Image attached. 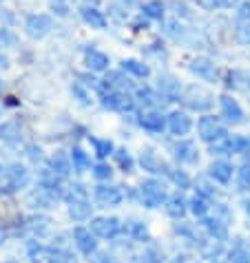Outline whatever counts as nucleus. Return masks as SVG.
<instances>
[{
	"mask_svg": "<svg viewBox=\"0 0 250 263\" xmlns=\"http://www.w3.org/2000/svg\"><path fill=\"white\" fill-rule=\"evenodd\" d=\"M95 201L100 203V206H117V203H122L124 199V193L120 191L117 186H106V184H100L95 186Z\"/></svg>",
	"mask_w": 250,
	"mask_h": 263,
	"instance_id": "9",
	"label": "nucleus"
},
{
	"mask_svg": "<svg viewBox=\"0 0 250 263\" xmlns=\"http://www.w3.org/2000/svg\"><path fill=\"white\" fill-rule=\"evenodd\" d=\"M219 102H222V115L228 122H233V124H241V122H244V111H241V106H239L237 100L230 98V96H222V98H219Z\"/></svg>",
	"mask_w": 250,
	"mask_h": 263,
	"instance_id": "16",
	"label": "nucleus"
},
{
	"mask_svg": "<svg viewBox=\"0 0 250 263\" xmlns=\"http://www.w3.org/2000/svg\"><path fill=\"white\" fill-rule=\"evenodd\" d=\"M182 100L186 102V106L193 108V111H206V108L212 106L210 93H206L202 86H190V89H186V93H184Z\"/></svg>",
	"mask_w": 250,
	"mask_h": 263,
	"instance_id": "6",
	"label": "nucleus"
},
{
	"mask_svg": "<svg viewBox=\"0 0 250 263\" xmlns=\"http://www.w3.org/2000/svg\"><path fill=\"white\" fill-rule=\"evenodd\" d=\"M47 263H78V261H76V254L64 250V248H49Z\"/></svg>",
	"mask_w": 250,
	"mask_h": 263,
	"instance_id": "25",
	"label": "nucleus"
},
{
	"mask_svg": "<svg viewBox=\"0 0 250 263\" xmlns=\"http://www.w3.org/2000/svg\"><path fill=\"white\" fill-rule=\"evenodd\" d=\"M13 42H16V35H13L9 29H0V47L13 45Z\"/></svg>",
	"mask_w": 250,
	"mask_h": 263,
	"instance_id": "47",
	"label": "nucleus"
},
{
	"mask_svg": "<svg viewBox=\"0 0 250 263\" xmlns=\"http://www.w3.org/2000/svg\"><path fill=\"white\" fill-rule=\"evenodd\" d=\"M166 126H168V130H171L173 135H186L190 128H193V120L188 118L184 111H173L171 115L166 118Z\"/></svg>",
	"mask_w": 250,
	"mask_h": 263,
	"instance_id": "12",
	"label": "nucleus"
},
{
	"mask_svg": "<svg viewBox=\"0 0 250 263\" xmlns=\"http://www.w3.org/2000/svg\"><path fill=\"white\" fill-rule=\"evenodd\" d=\"M228 263H250V252L244 248H233L228 254Z\"/></svg>",
	"mask_w": 250,
	"mask_h": 263,
	"instance_id": "38",
	"label": "nucleus"
},
{
	"mask_svg": "<svg viewBox=\"0 0 250 263\" xmlns=\"http://www.w3.org/2000/svg\"><path fill=\"white\" fill-rule=\"evenodd\" d=\"M62 177H58V175L51 171V168H45V171L40 173V188L42 191H47L49 195H53L56 199H60V197H64V191H62V184H60Z\"/></svg>",
	"mask_w": 250,
	"mask_h": 263,
	"instance_id": "14",
	"label": "nucleus"
},
{
	"mask_svg": "<svg viewBox=\"0 0 250 263\" xmlns=\"http://www.w3.org/2000/svg\"><path fill=\"white\" fill-rule=\"evenodd\" d=\"M226 221H222L217 215L215 219H210V217H202V228L208 232V235L212 239H219V241H226L228 239V228H226Z\"/></svg>",
	"mask_w": 250,
	"mask_h": 263,
	"instance_id": "17",
	"label": "nucleus"
},
{
	"mask_svg": "<svg viewBox=\"0 0 250 263\" xmlns=\"http://www.w3.org/2000/svg\"><path fill=\"white\" fill-rule=\"evenodd\" d=\"M188 210H190V213H193L195 217H206V213H208V210H210V201H208V197H204V195H200V193H197L195 197H193V199H190L188 201Z\"/></svg>",
	"mask_w": 250,
	"mask_h": 263,
	"instance_id": "26",
	"label": "nucleus"
},
{
	"mask_svg": "<svg viewBox=\"0 0 250 263\" xmlns=\"http://www.w3.org/2000/svg\"><path fill=\"white\" fill-rule=\"evenodd\" d=\"M168 177H171V181L177 188H188L190 186V177L184 171H173L171 168V173H168Z\"/></svg>",
	"mask_w": 250,
	"mask_h": 263,
	"instance_id": "37",
	"label": "nucleus"
},
{
	"mask_svg": "<svg viewBox=\"0 0 250 263\" xmlns=\"http://www.w3.org/2000/svg\"><path fill=\"white\" fill-rule=\"evenodd\" d=\"M226 84L235 91H250V71H244V69L228 71Z\"/></svg>",
	"mask_w": 250,
	"mask_h": 263,
	"instance_id": "19",
	"label": "nucleus"
},
{
	"mask_svg": "<svg viewBox=\"0 0 250 263\" xmlns=\"http://www.w3.org/2000/svg\"><path fill=\"white\" fill-rule=\"evenodd\" d=\"M111 175H113L111 166L104 164V162H100V164L93 166V177L95 179H111Z\"/></svg>",
	"mask_w": 250,
	"mask_h": 263,
	"instance_id": "42",
	"label": "nucleus"
},
{
	"mask_svg": "<svg viewBox=\"0 0 250 263\" xmlns=\"http://www.w3.org/2000/svg\"><path fill=\"white\" fill-rule=\"evenodd\" d=\"M139 193H142V201L146 208H159L168 199L166 186L159 179H144L142 186H139Z\"/></svg>",
	"mask_w": 250,
	"mask_h": 263,
	"instance_id": "2",
	"label": "nucleus"
},
{
	"mask_svg": "<svg viewBox=\"0 0 250 263\" xmlns=\"http://www.w3.org/2000/svg\"><path fill=\"white\" fill-rule=\"evenodd\" d=\"M237 40L241 42V45H250V20L237 29Z\"/></svg>",
	"mask_w": 250,
	"mask_h": 263,
	"instance_id": "44",
	"label": "nucleus"
},
{
	"mask_svg": "<svg viewBox=\"0 0 250 263\" xmlns=\"http://www.w3.org/2000/svg\"><path fill=\"white\" fill-rule=\"evenodd\" d=\"M7 173H9V179L13 181V186L18 188H25L27 181H29V175H27V168L20 166V164H11L9 168H7Z\"/></svg>",
	"mask_w": 250,
	"mask_h": 263,
	"instance_id": "28",
	"label": "nucleus"
},
{
	"mask_svg": "<svg viewBox=\"0 0 250 263\" xmlns=\"http://www.w3.org/2000/svg\"><path fill=\"white\" fill-rule=\"evenodd\" d=\"M71 162H73V168H76L78 173H84V171H89L91 168V159L82 148H73L71 151Z\"/></svg>",
	"mask_w": 250,
	"mask_h": 263,
	"instance_id": "30",
	"label": "nucleus"
},
{
	"mask_svg": "<svg viewBox=\"0 0 250 263\" xmlns=\"http://www.w3.org/2000/svg\"><path fill=\"white\" fill-rule=\"evenodd\" d=\"M49 168L53 171L58 177H69L71 171H73V162L69 155H64V153H56V155H51L49 159Z\"/></svg>",
	"mask_w": 250,
	"mask_h": 263,
	"instance_id": "18",
	"label": "nucleus"
},
{
	"mask_svg": "<svg viewBox=\"0 0 250 263\" xmlns=\"http://www.w3.org/2000/svg\"><path fill=\"white\" fill-rule=\"evenodd\" d=\"M27 252H29V257H31L33 263L47 259V250L38 243V241H29V243H27Z\"/></svg>",
	"mask_w": 250,
	"mask_h": 263,
	"instance_id": "34",
	"label": "nucleus"
},
{
	"mask_svg": "<svg viewBox=\"0 0 250 263\" xmlns=\"http://www.w3.org/2000/svg\"><path fill=\"white\" fill-rule=\"evenodd\" d=\"M113 155H115V159H117V164H120V168H122V171L124 173H131V171H133V157H131L129 155V153L127 151H124V148H120V151H115L113 153Z\"/></svg>",
	"mask_w": 250,
	"mask_h": 263,
	"instance_id": "35",
	"label": "nucleus"
},
{
	"mask_svg": "<svg viewBox=\"0 0 250 263\" xmlns=\"http://www.w3.org/2000/svg\"><path fill=\"white\" fill-rule=\"evenodd\" d=\"M237 18H239V20H244V23H248V20H250V0H246V3H241V5H239Z\"/></svg>",
	"mask_w": 250,
	"mask_h": 263,
	"instance_id": "48",
	"label": "nucleus"
},
{
	"mask_svg": "<svg viewBox=\"0 0 250 263\" xmlns=\"http://www.w3.org/2000/svg\"><path fill=\"white\" fill-rule=\"evenodd\" d=\"M244 210H246V215L250 217V199H246V201H244Z\"/></svg>",
	"mask_w": 250,
	"mask_h": 263,
	"instance_id": "53",
	"label": "nucleus"
},
{
	"mask_svg": "<svg viewBox=\"0 0 250 263\" xmlns=\"http://www.w3.org/2000/svg\"><path fill=\"white\" fill-rule=\"evenodd\" d=\"M237 177H239V188L241 191H250V164H244L239 168Z\"/></svg>",
	"mask_w": 250,
	"mask_h": 263,
	"instance_id": "41",
	"label": "nucleus"
},
{
	"mask_svg": "<svg viewBox=\"0 0 250 263\" xmlns=\"http://www.w3.org/2000/svg\"><path fill=\"white\" fill-rule=\"evenodd\" d=\"M9 67V60H7V55L0 53V69H7Z\"/></svg>",
	"mask_w": 250,
	"mask_h": 263,
	"instance_id": "52",
	"label": "nucleus"
},
{
	"mask_svg": "<svg viewBox=\"0 0 250 263\" xmlns=\"http://www.w3.org/2000/svg\"><path fill=\"white\" fill-rule=\"evenodd\" d=\"M129 232H131V237H133L135 241H144V239H149V228H146L144 223H139V221H133V223H131Z\"/></svg>",
	"mask_w": 250,
	"mask_h": 263,
	"instance_id": "39",
	"label": "nucleus"
},
{
	"mask_svg": "<svg viewBox=\"0 0 250 263\" xmlns=\"http://www.w3.org/2000/svg\"><path fill=\"white\" fill-rule=\"evenodd\" d=\"M91 230L95 232V237L113 239L122 232V223L117 217H95L91 221Z\"/></svg>",
	"mask_w": 250,
	"mask_h": 263,
	"instance_id": "5",
	"label": "nucleus"
},
{
	"mask_svg": "<svg viewBox=\"0 0 250 263\" xmlns=\"http://www.w3.org/2000/svg\"><path fill=\"white\" fill-rule=\"evenodd\" d=\"M230 142H233V153H246L250 151V140L244 135H230Z\"/></svg>",
	"mask_w": 250,
	"mask_h": 263,
	"instance_id": "40",
	"label": "nucleus"
},
{
	"mask_svg": "<svg viewBox=\"0 0 250 263\" xmlns=\"http://www.w3.org/2000/svg\"><path fill=\"white\" fill-rule=\"evenodd\" d=\"M0 140L5 142H18L20 140V128L16 122H7L0 126Z\"/></svg>",
	"mask_w": 250,
	"mask_h": 263,
	"instance_id": "32",
	"label": "nucleus"
},
{
	"mask_svg": "<svg viewBox=\"0 0 250 263\" xmlns=\"http://www.w3.org/2000/svg\"><path fill=\"white\" fill-rule=\"evenodd\" d=\"M197 7H202L206 11H215V9H222V3L219 0H195Z\"/></svg>",
	"mask_w": 250,
	"mask_h": 263,
	"instance_id": "45",
	"label": "nucleus"
},
{
	"mask_svg": "<svg viewBox=\"0 0 250 263\" xmlns=\"http://www.w3.org/2000/svg\"><path fill=\"white\" fill-rule=\"evenodd\" d=\"M139 126L144 130H151V133H162V130L166 128V118L162 113H157L155 108H151V111H144L139 115Z\"/></svg>",
	"mask_w": 250,
	"mask_h": 263,
	"instance_id": "15",
	"label": "nucleus"
},
{
	"mask_svg": "<svg viewBox=\"0 0 250 263\" xmlns=\"http://www.w3.org/2000/svg\"><path fill=\"white\" fill-rule=\"evenodd\" d=\"M164 13H166V3H162V0H151V3L142 5V16L149 20H162Z\"/></svg>",
	"mask_w": 250,
	"mask_h": 263,
	"instance_id": "24",
	"label": "nucleus"
},
{
	"mask_svg": "<svg viewBox=\"0 0 250 263\" xmlns=\"http://www.w3.org/2000/svg\"><path fill=\"white\" fill-rule=\"evenodd\" d=\"M122 71L131 73V76H135V78H149L151 76V69L139 60H122Z\"/></svg>",
	"mask_w": 250,
	"mask_h": 263,
	"instance_id": "27",
	"label": "nucleus"
},
{
	"mask_svg": "<svg viewBox=\"0 0 250 263\" xmlns=\"http://www.w3.org/2000/svg\"><path fill=\"white\" fill-rule=\"evenodd\" d=\"M0 89H3V84H0Z\"/></svg>",
	"mask_w": 250,
	"mask_h": 263,
	"instance_id": "56",
	"label": "nucleus"
},
{
	"mask_svg": "<svg viewBox=\"0 0 250 263\" xmlns=\"http://www.w3.org/2000/svg\"><path fill=\"white\" fill-rule=\"evenodd\" d=\"M80 13H82L84 23H89L93 29L106 27V16L98 9V0H82L80 3Z\"/></svg>",
	"mask_w": 250,
	"mask_h": 263,
	"instance_id": "7",
	"label": "nucleus"
},
{
	"mask_svg": "<svg viewBox=\"0 0 250 263\" xmlns=\"http://www.w3.org/2000/svg\"><path fill=\"white\" fill-rule=\"evenodd\" d=\"M91 144L95 148V155H98L100 159H104L113 153V142L111 140H98V137H91Z\"/></svg>",
	"mask_w": 250,
	"mask_h": 263,
	"instance_id": "33",
	"label": "nucleus"
},
{
	"mask_svg": "<svg viewBox=\"0 0 250 263\" xmlns=\"http://www.w3.org/2000/svg\"><path fill=\"white\" fill-rule=\"evenodd\" d=\"M25 29H27L29 38L40 40L53 31V20L45 16V13H31V16H27V20H25Z\"/></svg>",
	"mask_w": 250,
	"mask_h": 263,
	"instance_id": "4",
	"label": "nucleus"
},
{
	"mask_svg": "<svg viewBox=\"0 0 250 263\" xmlns=\"http://www.w3.org/2000/svg\"><path fill=\"white\" fill-rule=\"evenodd\" d=\"M222 3V9H228V7H233V5H237L239 0H219Z\"/></svg>",
	"mask_w": 250,
	"mask_h": 263,
	"instance_id": "51",
	"label": "nucleus"
},
{
	"mask_svg": "<svg viewBox=\"0 0 250 263\" xmlns=\"http://www.w3.org/2000/svg\"><path fill=\"white\" fill-rule=\"evenodd\" d=\"M69 201V215L73 221H86L91 217V203L86 199V191L82 184H73L67 195Z\"/></svg>",
	"mask_w": 250,
	"mask_h": 263,
	"instance_id": "1",
	"label": "nucleus"
},
{
	"mask_svg": "<svg viewBox=\"0 0 250 263\" xmlns=\"http://www.w3.org/2000/svg\"><path fill=\"white\" fill-rule=\"evenodd\" d=\"M137 263H159L157 259H142V261H137Z\"/></svg>",
	"mask_w": 250,
	"mask_h": 263,
	"instance_id": "54",
	"label": "nucleus"
},
{
	"mask_svg": "<svg viewBox=\"0 0 250 263\" xmlns=\"http://www.w3.org/2000/svg\"><path fill=\"white\" fill-rule=\"evenodd\" d=\"M186 210H188V201L184 199L182 193H177V195H173V197H168V199H166V213H168V217L182 219L184 215H186Z\"/></svg>",
	"mask_w": 250,
	"mask_h": 263,
	"instance_id": "21",
	"label": "nucleus"
},
{
	"mask_svg": "<svg viewBox=\"0 0 250 263\" xmlns=\"http://www.w3.org/2000/svg\"><path fill=\"white\" fill-rule=\"evenodd\" d=\"M89 263H120L113 254H109V252H98L95 250L93 254H89Z\"/></svg>",
	"mask_w": 250,
	"mask_h": 263,
	"instance_id": "43",
	"label": "nucleus"
},
{
	"mask_svg": "<svg viewBox=\"0 0 250 263\" xmlns=\"http://www.w3.org/2000/svg\"><path fill=\"white\" fill-rule=\"evenodd\" d=\"M208 175L215 181H219V184H228L233 177V166L224 162V159H219V162H212L210 168H208Z\"/></svg>",
	"mask_w": 250,
	"mask_h": 263,
	"instance_id": "23",
	"label": "nucleus"
},
{
	"mask_svg": "<svg viewBox=\"0 0 250 263\" xmlns=\"http://www.w3.org/2000/svg\"><path fill=\"white\" fill-rule=\"evenodd\" d=\"M190 73H195L197 78L206 80V82H215L217 80L215 62L208 60V58H195V60L190 62Z\"/></svg>",
	"mask_w": 250,
	"mask_h": 263,
	"instance_id": "13",
	"label": "nucleus"
},
{
	"mask_svg": "<svg viewBox=\"0 0 250 263\" xmlns=\"http://www.w3.org/2000/svg\"><path fill=\"white\" fill-rule=\"evenodd\" d=\"M71 93H73V96H76V98L80 100V104H82V106H91V93L86 91V89H84V86L80 84V82L71 86Z\"/></svg>",
	"mask_w": 250,
	"mask_h": 263,
	"instance_id": "36",
	"label": "nucleus"
},
{
	"mask_svg": "<svg viewBox=\"0 0 250 263\" xmlns=\"http://www.w3.org/2000/svg\"><path fill=\"white\" fill-rule=\"evenodd\" d=\"M171 151L180 164H195L197 159H200V155H197V146L193 142H186V140L175 142L171 146Z\"/></svg>",
	"mask_w": 250,
	"mask_h": 263,
	"instance_id": "11",
	"label": "nucleus"
},
{
	"mask_svg": "<svg viewBox=\"0 0 250 263\" xmlns=\"http://www.w3.org/2000/svg\"><path fill=\"white\" fill-rule=\"evenodd\" d=\"M9 263H16V261H9Z\"/></svg>",
	"mask_w": 250,
	"mask_h": 263,
	"instance_id": "55",
	"label": "nucleus"
},
{
	"mask_svg": "<svg viewBox=\"0 0 250 263\" xmlns=\"http://www.w3.org/2000/svg\"><path fill=\"white\" fill-rule=\"evenodd\" d=\"M113 3H117V5H122V7H127V9H129V7H133L137 0H113Z\"/></svg>",
	"mask_w": 250,
	"mask_h": 263,
	"instance_id": "50",
	"label": "nucleus"
},
{
	"mask_svg": "<svg viewBox=\"0 0 250 263\" xmlns=\"http://www.w3.org/2000/svg\"><path fill=\"white\" fill-rule=\"evenodd\" d=\"M197 133H200V137L206 144H215L219 140H224V137L228 135V130L217 118L204 115V118H200V122H197Z\"/></svg>",
	"mask_w": 250,
	"mask_h": 263,
	"instance_id": "3",
	"label": "nucleus"
},
{
	"mask_svg": "<svg viewBox=\"0 0 250 263\" xmlns=\"http://www.w3.org/2000/svg\"><path fill=\"white\" fill-rule=\"evenodd\" d=\"M104 82H109V84H111L115 91H131V82H129V78H124L120 71H113V73H109Z\"/></svg>",
	"mask_w": 250,
	"mask_h": 263,
	"instance_id": "31",
	"label": "nucleus"
},
{
	"mask_svg": "<svg viewBox=\"0 0 250 263\" xmlns=\"http://www.w3.org/2000/svg\"><path fill=\"white\" fill-rule=\"evenodd\" d=\"M139 164H142L144 171H149L153 175H168L171 173V166H168L164 159H162L155 151L151 148H144L142 155H139Z\"/></svg>",
	"mask_w": 250,
	"mask_h": 263,
	"instance_id": "8",
	"label": "nucleus"
},
{
	"mask_svg": "<svg viewBox=\"0 0 250 263\" xmlns=\"http://www.w3.org/2000/svg\"><path fill=\"white\" fill-rule=\"evenodd\" d=\"M73 241H76L78 250L82 254H93L98 250V241H95V232L91 228H76L73 230Z\"/></svg>",
	"mask_w": 250,
	"mask_h": 263,
	"instance_id": "10",
	"label": "nucleus"
},
{
	"mask_svg": "<svg viewBox=\"0 0 250 263\" xmlns=\"http://www.w3.org/2000/svg\"><path fill=\"white\" fill-rule=\"evenodd\" d=\"M84 62L91 71H106L109 69V55L102 53V51H98V49H86Z\"/></svg>",
	"mask_w": 250,
	"mask_h": 263,
	"instance_id": "22",
	"label": "nucleus"
},
{
	"mask_svg": "<svg viewBox=\"0 0 250 263\" xmlns=\"http://www.w3.org/2000/svg\"><path fill=\"white\" fill-rule=\"evenodd\" d=\"M51 9H53L58 16H67L69 13V7H67L64 0H51Z\"/></svg>",
	"mask_w": 250,
	"mask_h": 263,
	"instance_id": "46",
	"label": "nucleus"
},
{
	"mask_svg": "<svg viewBox=\"0 0 250 263\" xmlns=\"http://www.w3.org/2000/svg\"><path fill=\"white\" fill-rule=\"evenodd\" d=\"M29 157H31V159H40L42 157V151L38 148V146H29Z\"/></svg>",
	"mask_w": 250,
	"mask_h": 263,
	"instance_id": "49",
	"label": "nucleus"
},
{
	"mask_svg": "<svg viewBox=\"0 0 250 263\" xmlns=\"http://www.w3.org/2000/svg\"><path fill=\"white\" fill-rule=\"evenodd\" d=\"M135 98L142 102L144 106H149V108H155V106L162 104V98L153 89H149V86H142V89H137L135 91Z\"/></svg>",
	"mask_w": 250,
	"mask_h": 263,
	"instance_id": "29",
	"label": "nucleus"
},
{
	"mask_svg": "<svg viewBox=\"0 0 250 263\" xmlns=\"http://www.w3.org/2000/svg\"><path fill=\"white\" fill-rule=\"evenodd\" d=\"M159 91H162V98L166 102H175L180 100V93H182V86L175 78L171 76H162L159 78Z\"/></svg>",
	"mask_w": 250,
	"mask_h": 263,
	"instance_id": "20",
	"label": "nucleus"
}]
</instances>
